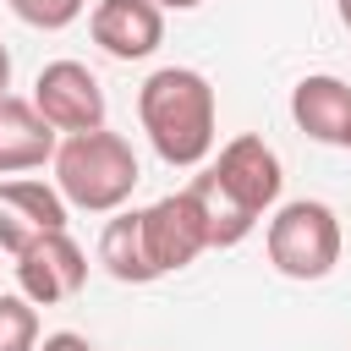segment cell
<instances>
[{
  "mask_svg": "<svg viewBox=\"0 0 351 351\" xmlns=\"http://www.w3.org/2000/svg\"><path fill=\"white\" fill-rule=\"evenodd\" d=\"M186 186H192V197L203 203L208 247H241V241L258 230V219L280 203L285 170H280V154H274L263 137L241 132V137H230L219 154H208Z\"/></svg>",
  "mask_w": 351,
  "mask_h": 351,
  "instance_id": "obj_1",
  "label": "cell"
},
{
  "mask_svg": "<svg viewBox=\"0 0 351 351\" xmlns=\"http://www.w3.org/2000/svg\"><path fill=\"white\" fill-rule=\"evenodd\" d=\"M137 121H143L154 154L170 170H197L214 154V137H219L214 82L192 66H159L137 88Z\"/></svg>",
  "mask_w": 351,
  "mask_h": 351,
  "instance_id": "obj_2",
  "label": "cell"
},
{
  "mask_svg": "<svg viewBox=\"0 0 351 351\" xmlns=\"http://www.w3.org/2000/svg\"><path fill=\"white\" fill-rule=\"evenodd\" d=\"M55 192L66 197V208L77 214H115L132 203L143 170L137 154L121 132L93 126V132H66V143H55Z\"/></svg>",
  "mask_w": 351,
  "mask_h": 351,
  "instance_id": "obj_3",
  "label": "cell"
},
{
  "mask_svg": "<svg viewBox=\"0 0 351 351\" xmlns=\"http://www.w3.org/2000/svg\"><path fill=\"white\" fill-rule=\"evenodd\" d=\"M263 247H269V263L285 280H324V274H335L346 236H340V219H335L329 203L291 197V203H274L269 208Z\"/></svg>",
  "mask_w": 351,
  "mask_h": 351,
  "instance_id": "obj_4",
  "label": "cell"
},
{
  "mask_svg": "<svg viewBox=\"0 0 351 351\" xmlns=\"http://www.w3.org/2000/svg\"><path fill=\"white\" fill-rule=\"evenodd\" d=\"M137 219H143V241H148V258L159 274H176L208 252V219H203V203L192 197V186L165 192L159 203L137 208Z\"/></svg>",
  "mask_w": 351,
  "mask_h": 351,
  "instance_id": "obj_5",
  "label": "cell"
},
{
  "mask_svg": "<svg viewBox=\"0 0 351 351\" xmlns=\"http://www.w3.org/2000/svg\"><path fill=\"white\" fill-rule=\"evenodd\" d=\"M11 269H16V291H22L33 307L71 302V296L88 285V252L71 241V230H49V236L27 241Z\"/></svg>",
  "mask_w": 351,
  "mask_h": 351,
  "instance_id": "obj_6",
  "label": "cell"
},
{
  "mask_svg": "<svg viewBox=\"0 0 351 351\" xmlns=\"http://www.w3.org/2000/svg\"><path fill=\"white\" fill-rule=\"evenodd\" d=\"M33 110L55 126V132H93L104 126L110 104H104V88L99 77L82 66V60H49L33 82Z\"/></svg>",
  "mask_w": 351,
  "mask_h": 351,
  "instance_id": "obj_7",
  "label": "cell"
},
{
  "mask_svg": "<svg viewBox=\"0 0 351 351\" xmlns=\"http://www.w3.org/2000/svg\"><path fill=\"white\" fill-rule=\"evenodd\" d=\"M71 225V208L55 186H44L38 176H11L0 181V252H22L27 241L49 236V230H66Z\"/></svg>",
  "mask_w": 351,
  "mask_h": 351,
  "instance_id": "obj_8",
  "label": "cell"
},
{
  "mask_svg": "<svg viewBox=\"0 0 351 351\" xmlns=\"http://www.w3.org/2000/svg\"><path fill=\"white\" fill-rule=\"evenodd\" d=\"M88 33L110 60H148L165 44V11L154 0H99L88 11Z\"/></svg>",
  "mask_w": 351,
  "mask_h": 351,
  "instance_id": "obj_9",
  "label": "cell"
},
{
  "mask_svg": "<svg viewBox=\"0 0 351 351\" xmlns=\"http://www.w3.org/2000/svg\"><path fill=\"white\" fill-rule=\"evenodd\" d=\"M291 121L296 132H307L313 143H329V148H346L351 143V82L346 77H329V71H313L291 88Z\"/></svg>",
  "mask_w": 351,
  "mask_h": 351,
  "instance_id": "obj_10",
  "label": "cell"
},
{
  "mask_svg": "<svg viewBox=\"0 0 351 351\" xmlns=\"http://www.w3.org/2000/svg\"><path fill=\"white\" fill-rule=\"evenodd\" d=\"M55 159V126L33 110V99H0V176H27Z\"/></svg>",
  "mask_w": 351,
  "mask_h": 351,
  "instance_id": "obj_11",
  "label": "cell"
},
{
  "mask_svg": "<svg viewBox=\"0 0 351 351\" xmlns=\"http://www.w3.org/2000/svg\"><path fill=\"white\" fill-rule=\"evenodd\" d=\"M99 263H104V274L121 280V285H148V280H159V269H154V258H148V241H143L137 208H115V214L104 219Z\"/></svg>",
  "mask_w": 351,
  "mask_h": 351,
  "instance_id": "obj_12",
  "label": "cell"
},
{
  "mask_svg": "<svg viewBox=\"0 0 351 351\" xmlns=\"http://www.w3.org/2000/svg\"><path fill=\"white\" fill-rule=\"evenodd\" d=\"M0 351H38V307L22 291H0Z\"/></svg>",
  "mask_w": 351,
  "mask_h": 351,
  "instance_id": "obj_13",
  "label": "cell"
},
{
  "mask_svg": "<svg viewBox=\"0 0 351 351\" xmlns=\"http://www.w3.org/2000/svg\"><path fill=\"white\" fill-rule=\"evenodd\" d=\"M5 5L16 11V22H27L38 33H60L88 11V0H5Z\"/></svg>",
  "mask_w": 351,
  "mask_h": 351,
  "instance_id": "obj_14",
  "label": "cell"
},
{
  "mask_svg": "<svg viewBox=\"0 0 351 351\" xmlns=\"http://www.w3.org/2000/svg\"><path fill=\"white\" fill-rule=\"evenodd\" d=\"M38 351H93V340H88V335H77V329H55V335H44V340H38Z\"/></svg>",
  "mask_w": 351,
  "mask_h": 351,
  "instance_id": "obj_15",
  "label": "cell"
},
{
  "mask_svg": "<svg viewBox=\"0 0 351 351\" xmlns=\"http://www.w3.org/2000/svg\"><path fill=\"white\" fill-rule=\"evenodd\" d=\"M5 93H11V49L0 44V99H5Z\"/></svg>",
  "mask_w": 351,
  "mask_h": 351,
  "instance_id": "obj_16",
  "label": "cell"
},
{
  "mask_svg": "<svg viewBox=\"0 0 351 351\" xmlns=\"http://www.w3.org/2000/svg\"><path fill=\"white\" fill-rule=\"evenodd\" d=\"M154 5H159V11H197L203 0H154Z\"/></svg>",
  "mask_w": 351,
  "mask_h": 351,
  "instance_id": "obj_17",
  "label": "cell"
},
{
  "mask_svg": "<svg viewBox=\"0 0 351 351\" xmlns=\"http://www.w3.org/2000/svg\"><path fill=\"white\" fill-rule=\"evenodd\" d=\"M335 11H340V22L351 27V0H335Z\"/></svg>",
  "mask_w": 351,
  "mask_h": 351,
  "instance_id": "obj_18",
  "label": "cell"
},
{
  "mask_svg": "<svg viewBox=\"0 0 351 351\" xmlns=\"http://www.w3.org/2000/svg\"><path fill=\"white\" fill-rule=\"evenodd\" d=\"M346 148H351V143H346Z\"/></svg>",
  "mask_w": 351,
  "mask_h": 351,
  "instance_id": "obj_19",
  "label": "cell"
}]
</instances>
